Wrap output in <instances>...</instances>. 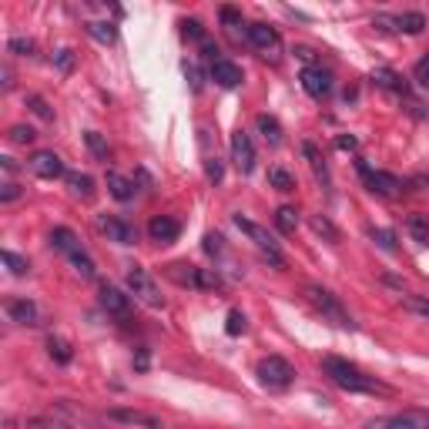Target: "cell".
<instances>
[{
  "label": "cell",
  "mask_w": 429,
  "mask_h": 429,
  "mask_svg": "<svg viewBox=\"0 0 429 429\" xmlns=\"http://www.w3.org/2000/svg\"><path fill=\"white\" fill-rule=\"evenodd\" d=\"M322 372H326V376L345 392H386L382 382H376V379L366 376L355 362L339 359V355H326V359H322Z\"/></svg>",
  "instance_id": "1"
},
{
  "label": "cell",
  "mask_w": 429,
  "mask_h": 429,
  "mask_svg": "<svg viewBox=\"0 0 429 429\" xmlns=\"http://www.w3.org/2000/svg\"><path fill=\"white\" fill-rule=\"evenodd\" d=\"M305 299H309V305H312V309H316L322 319L336 322L339 328H353V319H349V312L342 309V302L328 289H322V285H305Z\"/></svg>",
  "instance_id": "2"
},
{
  "label": "cell",
  "mask_w": 429,
  "mask_h": 429,
  "mask_svg": "<svg viewBox=\"0 0 429 429\" xmlns=\"http://www.w3.org/2000/svg\"><path fill=\"white\" fill-rule=\"evenodd\" d=\"M231 222L239 225L241 235H248V241H252L258 252H265V255H268V262H275L278 268L285 265V255H282V248H278V241L272 239V235H268V228H262L258 222H252V218H245L241 212H239V214H231Z\"/></svg>",
  "instance_id": "3"
},
{
  "label": "cell",
  "mask_w": 429,
  "mask_h": 429,
  "mask_svg": "<svg viewBox=\"0 0 429 429\" xmlns=\"http://www.w3.org/2000/svg\"><path fill=\"white\" fill-rule=\"evenodd\" d=\"M125 282H127V292H131L138 302L151 305V309H164V295H161V289H158V282H154V278L148 275V272H144L141 265H131V268H127Z\"/></svg>",
  "instance_id": "4"
},
{
  "label": "cell",
  "mask_w": 429,
  "mask_h": 429,
  "mask_svg": "<svg viewBox=\"0 0 429 429\" xmlns=\"http://www.w3.org/2000/svg\"><path fill=\"white\" fill-rule=\"evenodd\" d=\"M255 376L262 386L268 389H285L292 386V379H295V369H292L289 359H282V355H265L258 366H255Z\"/></svg>",
  "instance_id": "5"
},
{
  "label": "cell",
  "mask_w": 429,
  "mask_h": 429,
  "mask_svg": "<svg viewBox=\"0 0 429 429\" xmlns=\"http://www.w3.org/2000/svg\"><path fill=\"white\" fill-rule=\"evenodd\" d=\"M355 168H359V175H362V181L369 185V191H376V195L396 198V195L403 191V181H399L396 175H389V171H376V168H369L366 161H355Z\"/></svg>",
  "instance_id": "6"
},
{
  "label": "cell",
  "mask_w": 429,
  "mask_h": 429,
  "mask_svg": "<svg viewBox=\"0 0 429 429\" xmlns=\"http://www.w3.org/2000/svg\"><path fill=\"white\" fill-rule=\"evenodd\" d=\"M98 231L108 235V241H118V245H135L138 241V228L118 218V214H98Z\"/></svg>",
  "instance_id": "7"
},
{
  "label": "cell",
  "mask_w": 429,
  "mask_h": 429,
  "mask_svg": "<svg viewBox=\"0 0 429 429\" xmlns=\"http://www.w3.org/2000/svg\"><path fill=\"white\" fill-rule=\"evenodd\" d=\"M362 429H429L426 413H392V416L369 419Z\"/></svg>",
  "instance_id": "8"
},
{
  "label": "cell",
  "mask_w": 429,
  "mask_h": 429,
  "mask_svg": "<svg viewBox=\"0 0 429 429\" xmlns=\"http://www.w3.org/2000/svg\"><path fill=\"white\" fill-rule=\"evenodd\" d=\"M376 24L389 27V30H403V34H423V30H426V17H423L419 11H406V13H396V17L379 13Z\"/></svg>",
  "instance_id": "9"
},
{
  "label": "cell",
  "mask_w": 429,
  "mask_h": 429,
  "mask_svg": "<svg viewBox=\"0 0 429 429\" xmlns=\"http://www.w3.org/2000/svg\"><path fill=\"white\" fill-rule=\"evenodd\" d=\"M231 161H235V168H239L241 175H252V168H255V144H252V138H248L241 127L231 135Z\"/></svg>",
  "instance_id": "10"
},
{
  "label": "cell",
  "mask_w": 429,
  "mask_h": 429,
  "mask_svg": "<svg viewBox=\"0 0 429 429\" xmlns=\"http://www.w3.org/2000/svg\"><path fill=\"white\" fill-rule=\"evenodd\" d=\"M299 81H302L305 94H309V98H316V101L328 98V94H332V88H336V84H332V74H328V71H322V67H305Z\"/></svg>",
  "instance_id": "11"
},
{
  "label": "cell",
  "mask_w": 429,
  "mask_h": 429,
  "mask_svg": "<svg viewBox=\"0 0 429 429\" xmlns=\"http://www.w3.org/2000/svg\"><path fill=\"white\" fill-rule=\"evenodd\" d=\"M208 74H212V81L218 84V88H239L241 81H245V74H241V67L239 64H231V61H225V57H218V61L208 67Z\"/></svg>",
  "instance_id": "12"
},
{
  "label": "cell",
  "mask_w": 429,
  "mask_h": 429,
  "mask_svg": "<svg viewBox=\"0 0 429 429\" xmlns=\"http://www.w3.org/2000/svg\"><path fill=\"white\" fill-rule=\"evenodd\" d=\"M101 309L111 312L114 319H127L131 316V295H125V292L114 289V285H101Z\"/></svg>",
  "instance_id": "13"
},
{
  "label": "cell",
  "mask_w": 429,
  "mask_h": 429,
  "mask_svg": "<svg viewBox=\"0 0 429 429\" xmlns=\"http://www.w3.org/2000/svg\"><path fill=\"white\" fill-rule=\"evenodd\" d=\"M27 164H30V171L38 178H61L64 175L61 154H54V151H34Z\"/></svg>",
  "instance_id": "14"
},
{
  "label": "cell",
  "mask_w": 429,
  "mask_h": 429,
  "mask_svg": "<svg viewBox=\"0 0 429 429\" xmlns=\"http://www.w3.org/2000/svg\"><path fill=\"white\" fill-rule=\"evenodd\" d=\"M7 316H11V322H17V326H40V309H38V302H30V299H11V302H7Z\"/></svg>",
  "instance_id": "15"
},
{
  "label": "cell",
  "mask_w": 429,
  "mask_h": 429,
  "mask_svg": "<svg viewBox=\"0 0 429 429\" xmlns=\"http://www.w3.org/2000/svg\"><path fill=\"white\" fill-rule=\"evenodd\" d=\"M148 235H151V241H175L178 235H181V222L178 218H171V214H154L151 222H148Z\"/></svg>",
  "instance_id": "16"
},
{
  "label": "cell",
  "mask_w": 429,
  "mask_h": 429,
  "mask_svg": "<svg viewBox=\"0 0 429 429\" xmlns=\"http://www.w3.org/2000/svg\"><path fill=\"white\" fill-rule=\"evenodd\" d=\"M108 419L114 423H125V426H141V429H164V423L151 413H138V409H111Z\"/></svg>",
  "instance_id": "17"
},
{
  "label": "cell",
  "mask_w": 429,
  "mask_h": 429,
  "mask_svg": "<svg viewBox=\"0 0 429 429\" xmlns=\"http://www.w3.org/2000/svg\"><path fill=\"white\" fill-rule=\"evenodd\" d=\"M245 34H248V40H252V47H258V51H275L278 47V30L272 24H248L245 27Z\"/></svg>",
  "instance_id": "18"
},
{
  "label": "cell",
  "mask_w": 429,
  "mask_h": 429,
  "mask_svg": "<svg viewBox=\"0 0 429 429\" xmlns=\"http://www.w3.org/2000/svg\"><path fill=\"white\" fill-rule=\"evenodd\" d=\"M51 245L57 248V252L67 255V258H71V255H77V252H84V248H81V241H77V235L71 231V228H64V225L51 231Z\"/></svg>",
  "instance_id": "19"
},
{
  "label": "cell",
  "mask_w": 429,
  "mask_h": 429,
  "mask_svg": "<svg viewBox=\"0 0 429 429\" xmlns=\"http://www.w3.org/2000/svg\"><path fill=\"white\" fill-rule=\"evenodd\" d=\"M372 81H376L382 91H389V94H403L406 98V91H409L403 77L396 74V71H389V67H376V71H372Z\"/></svg>",
  "instance_id": "20"
},
{
  "label": "cell",
  "mask_w": 429,
  "mask_h": 429,
  "mask_svg": "<svg viewBox=\"0 0 429 429\" xmlns=\"http://www.w3.org/2000/svg\"><path fill=\"white\" fill-rule=\"evenodd\" d=\"M108 191H111V198H118V202H131L135 198V181L125 178L121 171H108Z\"/></svg>",
  "instance_id": "21"
},
{
  "label": "cell",
  "mask_w": 429,
  "mask_h": 429,
  "mask_svg": "<svg viewBox=\"0 0 429 429\" xmlns=\"http://www.w3.org/2000/svg\"><path fill=\"white\" fill-rule=\"evenodd\" d=\"M168 278H175L178 285H185V289H198V265L171 262V265H168Z\"/></svg>",
  "instance_id": "22"
},
{
  "label": "cell",
  "mask_w": 429,
  "mask_h": 429,
  "mask_svg": "<svg viewBox=\"0 0 429 429\" xmlns=\"http://www.w3.org/2000/svg\"><path fill=\"white\" fill-rule=\"evenodd\" d=\"M302 154L309 158V164H312L316 178L322 181V188H332V178H328V164L322 161V154H319V148L312 144V141H305V144H302Z\"/></svg>",
  "instance_id": "23"
},
{
  "label": "cell",
  "mask_w": 429,
  "mask_h": 429,
  "mask_svg": "<svg viewBox=\"0 0 429 429\" xmlns=\"http://www.w3.org/2000/svg\"><path fill=\"white\" fill-rule=\"evenodd\" d=\"M67 188H71V195L91 202V198H94V178L84 175V171H71V175H67Z\"/></svg>",
  "instance_id": "24"
},
{
  "label": "cell",
  "mask_w": 429,
  "mask_h": 429,
  "mask_svg": "<svg viewBox=\"0 0 429 429\" xmlns=\"http://www.w3.org/2000/svg\"><path fill=\"white\" fill-rule=\"evenodd\" d=\"M84 30H88L94 40H101V44H114V40H118V27H114L111 21H88Z\"/></svg>",
  "instance_id": "25"
},
{
  "label": "cell",
  "mask_w": 429,
  "mask_h": 429,
  "mask_svg": "<svg viewBox=\"0 0 429 429\" xmlns=\"http://www.w3.org/2000/svg\"><path fill=\"white\" fill-rule=\"evenodd\" d=\"M255 125H258V131H262V138H265L268 144H282V125H278L272 114H258Z\"/></svg>",
  "instance_id": "26"
},
{
  "label": "cell",
  "mask_w": 429,
  "mask_h": 429,
  "mask_svg": "<svg viewBox=\"0 0 429 429\" xmlns=\"http://www.w3.org/2000/svg\"><path fill=\"white\" fill-rule=\"evenodd\" d=\"M47 353H51V359H54V362H61V366H67V362L74 359L71 342L61 339V336H51V339H47Z\"/></svg>",
  "instance_id": "27"
},
{
  "label": "cell",
  "mask_w": 429,
  "mask_h": 429,
  "mask_svg": "<svg viewBox=\"0 0 429 429\" xmlns=\"http://www.w3.org/2000/svg\"><path fill=\"white\" fill-rule=\"evenodd\" d=\"M275 225L282 235H292L295 228H299V212L295 208H289V205H282V208H275Z\"/></svg>",
  "instance_id": "28"
},
{
  "label": "cell",
  "mask_w": 429,
  "mask_h": 429,
  "mask_svg": "<svg viewBox=\"0 0 429 429\" xmlns=\"http://www.w3.org/2000/svg\"><path fill=\"white\" fill-rule=\"evenodd\" d=\"M268 185L275 191H282V195H289V191H295V178H292L285 168H272V171H268Z\"/></svg>",
  "instance_id": "29"
},
{
  "label": "cell",
  "mask_w": 429,
  "mask_h": 429,
  "mask_svg": "<svg viewBox=\"0 0 429 429\" xmlns=\"http://www.w3.org/2000/svg\"><path fill=\"white\" fill-rule=\"evenodd\" d=\"M0 258H4V265L11 268L13 275H27V272H30V262H27V258H21L17 252H11V248H4V252H0Z\"/></svg>",
  "instance_id": "30"
},
{
  "label": "cell",
  "mask_w": 429,
  "mask_h": 429,
  "mask_svg": "<svg viewBox=\"0 0 429 429\" xmlns=\"http://www.w3.org/2000/svg\"><path fill=\"white\" fill-rule=\"evenodd\" d=\"M406 228L413 231V239H416V241L429 245V222L423 218V214H409V222H406Z\"/></svg>",
  "instance_id": "31"
},
{
  "label": "cell",
  "mask_w": 429,
  "mask_h": 429,
  "mask_svg": "<svg viewBox=\"0 0 429 429\" xmlns=\"http://www.w3.org/2000/svg\"><path fill=\"white\" fill-rule=\"evenodd\" d=\"M312 228H316V235H322L326 241H339V228L332 225L326 214H316V218H312Z\"/></svg>",
  "instance_id": "32"
},
{
  "label": "cell",
  "mask_w": 429,
  "mask_h": 429,
  "mask_svg": "<svg viewBox=\"0 0 429 429\" xmlns=\"http://www.w3.org/2000/svg\"><path fill=\"white\" fill-rule=\"evenodd\" d=\"M372 241H376L379 248H386V252H396L399 245H396V231L392 228H372Z\"/></svg>",
  "instance_id": "33"
},
{
  "label": "cell",
  "mask_w": 429,
  "mask_h": 429,
  "mask_svg": "<svg viewBox=\"0 0 429 429\" xmlns=\"http://www.w3.org/2000/svg\"><path fill=\"white\" fill-rule=\"evenodd\" d=\"M7 51L11 54H17V57H34V40L30 38H11V44H7Z\"/></svg>",
  "instance_id": "34"
},
{
  "label": "cell",
  "mask_w": 429,
  "mask_h": 429,
  "mask_svg": "<svg viewBox=\"0 0 429 429\" xmlns=\"http://www.w3.org/2000/svg\"><path fill=\"white\" fill-rule=\"evenodd\" d=\"M403 305L409 309V312L429 319V299H426V295H403Z\"/></svg>",
  "instance_id": "35"
},
{
  "label": "cell",
  "mask_w": 429,
  "mask_h": 429,
  "mask_svg": "<svg viewBox=\"0 0 429 429\" xmlns=\"http://www.w3.org/2000/svg\"><path fill=\"white\" fill-rule=\"evenodd\" d=\"M7 138H11L13 144H30V141L38 138V131H34V127H27V125H13L11 131H7Z\"/></svg>",
  "instance_id": "36"
},
{
  "label": "cell",
  "mask_w": 429,
  "mask_h": 429,
  "mask_svg": "<svg viewBox=\"0 0 429 429\" xmlns=\"http://www.w3.org/2000/svg\"><path fill=\"white\" fill-rule=\"evenodd\" d=\"M71 265L77 268V275L94 278V262H91V255H88V252H77V255H71Z\"/></svg>",
  "instance_id": "37"
},
{
  "label": "cell",
  "mask_w": 429,
  "mask_h": 429,
  "mask_svg": "<svg viewBox=\"0 0 429 429\" xmlns=\"http://www.w3.org/2000/svg\"><path fill=\"white\" fill-rule=\"evenodd\" d=\"M84 141H88V148H91V154H94V158H108V141H104L98 131H88V135H84Z\"/></svg>",
  "instance_id": "38"
},
{
  "label": "cell",
  "mask_w": 429,
  "mask_h": 429,
  "mask_svg": "<svg viewBox=\"0 0 429 429\" xmlns=\"http://www.w3.org/2000/svg\"><path fill=\"white\" fill-rule=\"evenodd\" d=\"M30 429H74V426L57 416H40V419H30Z\"/></svg>",
  "instance_id": "39"
},
{
  "label": "cell",
  "mask_w": 429,
  "mask_h": 429,
  "mask_svg": "<svg viewBox=\"0 0 429 429\" xmlns=\"http://www.w3.org/2000/svg\"><path fill=\"white\" fill-rule=\"evenodd\" d=\"M225 332H228V336H241V332H245V316H241L239 309H231V312H228Z\"/></svg>",
  "instance_id": "40"
},
{
  "label": "cell",
  "mask_w": 429,
  "mask_h": 429,
  "mask_svg": "<svg viewBox=\"0 0 429 429\" xmlns=\"http://www.w3.org/2000/svg\"><path fill=\"white\" fill-rule=\"evenodd\" d=\"M185 38H191V40H205V27H202V21H195V17H191V21H185Z\"/></svg>",
  "instance_id": "41"
},
{
  "label": "cell",
  "mask_w": 429,
  "mask_h": 429,
  "mask_svg": "<svg viewBox=\"0 0 429 429\" xmlns=\"http://www.w3.org/2000/svg\"><path fill=\"white\" fill-rule=\"evenodd\" d=\"M21 195H24V188H21V185H13V181H7V185L0 188V202H17Z\"/></svg>",
  "instance_id": "42"
},
{
  "label": "cell",
  "mask_w": 429,
  "mask_h": 429,
  "mask_svg": "<svg viewBox=\"0 0 429 429\" xmlns=\"http://www.w3.org/2000/svg\"><path fill=\"white\" fill-rule=\"evenodd\" d=\"M30 108H34V114H38V118H44V121H51V118H54V111L47 108V101H44V98H38V94L30 98Z\"/></svg>",
  "instance_id": "43"
},
{
  "label": "cell",
  "mask_w": 429,
  "mask_h": 429,
  "mask_svg": "<svg viewBox=\"0 0 429 429\" xmlns=\"http://www.w3.org/2000/svg\"><path fill=\"white\" fill-rule=\"evenodd\" d=\"M57 67H61V74H67V71L74 67V51H71V47L57 51Z\"/></svg>",
  "instance_id": "44"
},
{
  "label": "cell",
  "mask_w": 429,
  "mask_h": 429,
  "mask_svg": "<svg viewBox=\"0 0 429 429\" xmlns=\"http://www.w3.org/2000/svg\"><path fill=\"white\" fill-rule=\"evenodd\" d=\"M205 252H208V255H218V252H222V235L208 231V235H205Z\"/></svg>",
  "instance_id": "45"
},
{
  "label": "cell",
  "mask_w": 429,
  "mask_h": 429,
  "mask_svg": "<svg viewBox=\"0 0 429 429\" xmlns=\"http://www.w3.org/2000/svg\"><path fill=\"white\" fill-rule=\"evenodd\" d=\"M205 171H208V178H212L214 185L222 181V161H218V158H208V161H205Z\"/></svg>",
  "instance_id": "46"
},
{
  "label": "cell",
  "mask_w": 429,
  "mask_h": 429,
  "mask_svg": "<svg viewBox=\"0 0 429 429\" xmlns=\"http://www.w3.org/2000/svg\"><path fill=\"white\" fill-rule=\"evenodd\" d=\"M355 144H359V141H355L353 135H339V138H336V148H342V151H355Z\"/></svg>",
  "instance_id": "47"
},
{
  "label": "cell",
  "mask_w": 429,
  "mask_h": 429,
  "mask_svg": "<svg viewBox=\"0 0 429 429\" xmlns=\"http://www.w3.org/2000/svg\"><path fill=\"white\" fill-rule=\"evenodd\" d=\"M416 81L419 84H429V57H423V61L416 64Z\"/></svg>",
  "instance_id": "48"
},
{
  "label": "cell",
  "mask_w": 429,
  "mask_h": 429,
  "mask_svg": "<svg viewBox=\"0 0 429 429\" xmlns=\"http://www.w3.org/2000/svg\"><path fill=\"white\" fill-rule=\"evenodd\" d=\"M185 74L191 77V88L202 91V77H198V67H195V64H185Z\"/></svg>",
  "instance_id": "49"
},
{
  "label": "cell",
  "mask_w": 429,
  "mask_h": 429,
  "mask_svg": "<svg viewBox=\"0 0 429 429\" xmlns=\"http://www.w3.org/2000/svg\"><path fill=\"white\" fill-rule=\"evenodd\" d=\"M135 369H138V372L148 369V349H138V355H135Z\"/></svg>",
  "instance_id": "50"
},
{
  "label": "cell",
  "mask_w": 429,
  "mask_h": 429,
  "mask_svg": "<svg viewBox=\"0 0 429 429\" xmlns=\"http://www.w3.org/2000/svg\"><path fill=\"white\" fill-rule=\"evenodd\" d=\"M222 21H225V24H241L239 11H231V7H225V11H222Z\"/></svg>",
  "instance_id": "51"
},
{
  "label": "cell",
  "mask_w": 429,
  "mask_h": 429,
  "mask_svg": "<svg viewBox=\"0 0 429 429\" xmlns=\"http://www.w3.org/2000/svg\"><path fill=\"white\" fill-rule=\"evenodd\" d=\"M295 57H302V61H312V57H316V54L309 51V47H295Z\"/></svg>",
  "instance_id": "52"
}]
</instances>
